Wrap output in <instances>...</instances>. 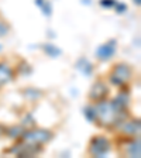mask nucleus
Here are the masks:
<instances>
[{
	"instance_id": "obj_1",
	"label": "nucleus",
	"mask_w": 141,
	"mask_h": 158,
	"mask_svg": "<svg viewBox=\"0 0 141 158\" xmlns=\"http://www.w3.org/2000/svg\"><path fill=\"white\" fill-rule=\"evenodd\" d=\"M96 110V118H99L105 126H112L123 123V118H126L127 113L126 109L118 107L114 102H106L102 100L99 102Z\"/></svg>"
},
{
	"instance_id": "obj_2",
	"label": "nucleus",
	"mask_w": 141,
	"mask_h": 158,
	"mask_svg": "<svg viewBox=\"0 0 141 158\" xmlns=\"http://www.w3.org/2000/svg\"><path fill=\"white\" fill-rule=\"evenodd\" d=\"M52 138V133L44 128H35V130H30L23 134V141L30 143V144H45Z\"/></svg>"
},
{
	"instance_id": "obj_3",
	"label": "nucleus",
	"mask_w": 141,
	"mask_h": 158,
	"mask_svg": "<svg viewBox=\"0 0 141 158\" xmlns=\"http://www.w3.org/2000/svg\"><path fill=\"white\" fill-rule=\"evenodd\" d=\"M130 78H131V68L126 64H117L112 71L110 82L116 86H120L124 85L127 81H130Z\"/></svg>"
},
{
	"instance_id": "obj_4",
	"label": "nucleus",
	"mask_w": 141,
	"mask_h": 158,
	"mask_svg": "<svg viewBox=\"0 0 141 158\" xmlns=\"http://www.w3.org/2000/svg\"><path fill=\"white\" fill-rule=\"evenodd\" d=\"M110 150V141L103 135H96L90 140L89 151L93 157H105Z\"/></svg>"
},
{
	"instance_id": "obj_5",
	"label": "nucleus",
	"mask_w": 141,
	"mask_h": 158,
	"mask_svg": "<svg viewBox=\"0 0 141 158\" xmlns=\"http://www.w3.org/2000/svg\"><path fill=\"white\" fill-rule=\"evenodd\" d=\"M116 47H117L116 40H110V41L102 44L96 49V56L99 59H102V61H107V59H110L116 54Z\"/></svg>"
},
{
	"instance_id": "obj_6",
	"label": "nucleus",
	"mask_w": 141,
	"mask_h": 158,
	"mask_svg": "<svg viewBox=\"0 0 141 158\" xmlns=\"http://www.w3.org/2000/svg\"><path fill=\"white\" fill-rule=\"evenodd\" d=\"M107 95H109V88L102 81H97V82L93 83L92 89H90V92H89V98L92 99V100H95V102H102V100H105Z\"/></svg>"
},
{
	"instance_id": "obj_7",
	"label": "nucleus",
	"mask_w": 141,
	"mask_h": 158,
	"mask_svg": "<svg viewBox=\"0 0 141 158\" xmlns=\"http://www.w3.org/2000/svg\"><path fill=\"white\" fill-rule=\"evenodd\" d=\"M11 151H13L14 154H17L19 157H34V155H37L41 151V147H39L38 144H30V143L24 141V144L17 145Z\"/></svg>"
},
{
	"instance_id": "obj_8",
	"label": "nucleus",
	"mask_w": 141,
	"mask_h": 158,
	"mask_svg": "<svg viewBox=\"0 0 141 158\" xmlns=\"http://www.w3.org/2000/svg\"><path fill=\"white\" fill-rule=\"evenodd\" d=\"M13 79V71L6 64H0V86L9 83Z\"/></svg>"
},
{
	"instance_id": "obj_9",
	"label": "nucleus",
	"mask_w": 141,
	"mask_h": 158,
	"mask_svg": "<svg viewBox=\"0 0 141 158\" xmlns=\"http://www.w3.org/2000/svg\"><path fill=\"white\" fill-rule=\"evenodd\" d=\"M123 133L128 135H135L140 134V122L138 120H133L123 124Z\"/></svg>"
},
{
	"instance_id": "obj_10",
	"label": "nucleus",
	"mask_w": 141,
	"mask_h": 158,
	"mask_svg": "<svg viewBox=\"0 0 141 158\" xmlns=\"http://www.w3.org/2000/svg\"><path fill=\"white\" fill-rule=\"evenodd\" d=\"M128 100H130V96H128V92H122V93H118V95L116 96V99L113 100V102H114L116 105L118 106V107H122V109H127Z\"/></svg>"
},
{
	"instance_id": "obj_11",
	"label": "nucleus",
	"mask_w": 141,
	"mask_h": 158,
	"mask_svg": "<svg viewBox=\"0 0 141 158\" xmlns=\"http://www.w3.org/2000/svg\"><path fill=\"white\" fill-rule=\"evenodd\" d=\"M78 69L81 71L82 73H85V75H90L92 73V64L89 62L88 59H85V58H82V59H79L78 61Z\"/></svg>"
},
{
	"instance_id": "obj_12",
	"label": "nucleus",
	"mask_w": 141,
	"mask_h": 158,
	"mask_svg": "<svg viewBox=\"0 0 141 158\" xmlns=\"http://www.w3.org/2000/svg\"><path fill=\"white\" fill-rule=\"evenodd\" d=\"M35 4L43 10V13L45 16H51V13H52V4H51L49 0H35Z\"/></svg>"
},
{
	"instance_id": "obj_13",
	"label": "nucleus",
	"mask_w": 141,
	"mask_h": 158,
	"mask_svg": "<svg viewBox=\"0 0 141 158\" xmlns=\"http://www.w3.org/2000/svg\"><path fill=\"white\" fill-rule=\"evenodd\" d=\"M43 48H44V51H45L47 55L52 56V58H55V56H59V55H61V49L56 48V47L52 45V44H45Z\"/></svg>"
},
{
	"instance_id": "obj_14",
	"label": "nucleus",
	"mask_w": 141,
	"mask_h": 158,
	"mask_svg": "<svg viewBox=\"0 0 141 158\" xmlns=\"http://www.w3.org/2000/svg\"><path fill=\"white\" fill-rule=\"evenodd\" d=\"M128 155H130V157H135V158H138L141 155L140 141H138V140L130 144V147H128Z\"/></svg>"
},
{
	"instance_id": "obj_15",
	"label": "nucleus",
	"mask_w": 141,
	"mask_h": 158,
	"mask_svg": "<svg viewBox=\"0 0 141 158\" xmlns=\"http://www.w3.org/2000/svg\"><path fill=\"white\" fill-rule=\"evenodd\" d=\"M85 116H86V118H88L89 122H95V120H97V118H96V110L93 107H85Z\"/></svg>"
},
{
	"instance_id": "obj_16",
	"label": "nucleus",
	"mask_w": 141,
	"mask_h": 158,
	"mask_svg": "<svg viewBox=\"0 0 141 158\" xmlns=\"http://www.w3.org/2000/svg\"><path fill=\"white\" fill-rule=\"evenodd\" d=\"M7 33H9V24L4 23L3 20H0V37L6 35Z\"/></svg>"
},
{
	"instance_id": "obj_17",
	"label": "nucleus",
	"mask_w": 141,
	"mask_h": 158,
	"mask_svg": "<svg viewBox=\"0 0 141 158\" xmlns=\"http://www.w3.org/2000/svg\"><path fill=\"white\" fill-rule=\"evenodd\" d=\"M116 3V0H100V6L103 7H114Z\"/></svg>"
},
{
	"instance_id": "obj_18",
	"label": "nucleus",
	"mask_w": 141,
	"mask_h": 158,
	"mask_svg": "<svg viewBox=\"0 0 141 158\" xmlns=\"http://www.w3.org/2000/svg\"><path fill=\"white\" fill-rule=\"evenodd\" d=\"M126 9H127V6L123 3H116V10H117V13H123V11H126Z\"/></svg>"
},
{
	"instance_id": "obj_19",
	"label": "nucleus",
	"mask_w": 141,
	"mask_h": 158,
	"mask_svg": "<svg viewBox=\"0 0 141 158\" xmlns=\"http://www.w3.org/2000/svg\"><path fill=\"white\" fill-rule=\"evenodd\" d=\"M133 2H134V3L137 4V6H140V3H141V0H133Z\"/></svg>"
}]
</instances>
